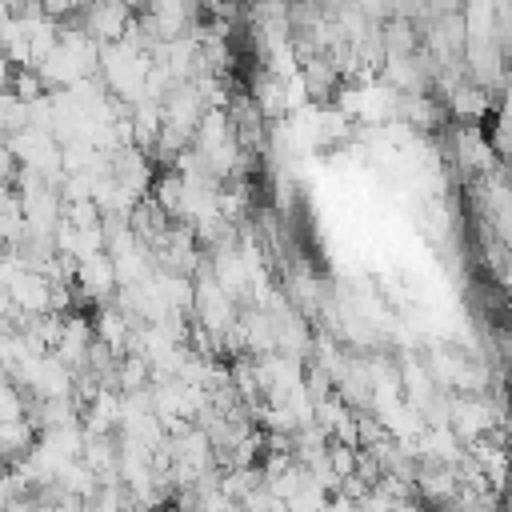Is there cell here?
Wrapping results in <instances>:
<instances>
[{"label":"cell","mask_w":512,"mask_h":512,"mask_svg":"<svg viewBox=\"0 0 512 512\" xmlns=\"http://www.w3.org/2000/svg\"><path fill=\"white\" fill-rule=\"evenodd\" d=\"M40 440V428L28 420V416H12V420H0V456L8 464L24 460Z\"/></svg>","instance_id":"cell-1"}]
</instances>
